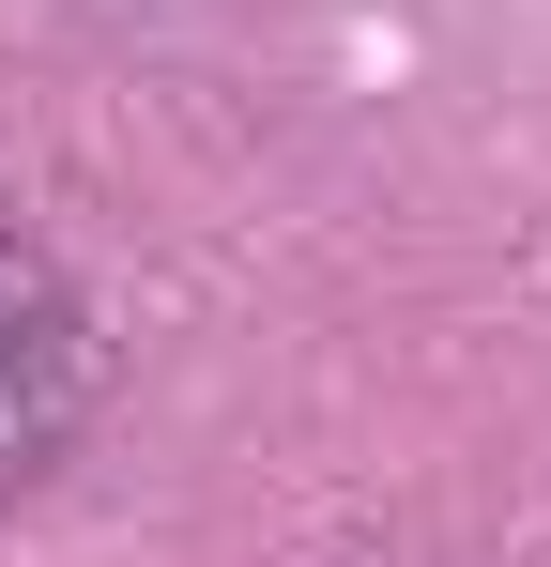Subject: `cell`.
Listing matches in <instances>:
<instances>
[{"mask_svg":"<svg viewBox=\"0 0 551 567\" xmlns=\"http://www.w3.org/2000/svg\"><path fill=\"white\" fill-rule=\"evenodd\" d=\"M92 399H107V338H92L77 277L0 215V491H31L62 461L92 430Z\"/></svg>","mask_w":551,"mask_h":567,"instance_id":"6da1fadb","label":"cell"}]
</instances>
